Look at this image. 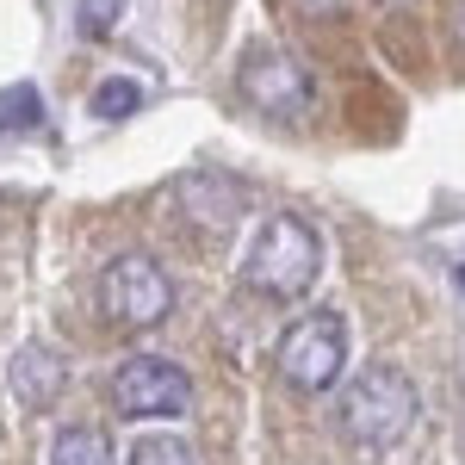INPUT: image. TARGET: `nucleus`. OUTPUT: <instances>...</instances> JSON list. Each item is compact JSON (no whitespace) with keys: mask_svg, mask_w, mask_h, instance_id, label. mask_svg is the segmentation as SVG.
<instances>
[{"mask_svg":"<svg viewBox=\"0 0 465 465\" xmlns=\"http://www.w3.org/2000/svg\"><path fill=\"white\" fill-rule=\"evenodd\" d=\"M416 416H422V397L410 385V372L403 366H385V360L366 366L354 385L341 391V403H335V429L360 453H391V447H403L410 429H416Z\"/></svg>","mask_w":465,"mask_h":465,"instance_id":"nucleus-1","label":"nucleus"},{"mask_svg":"<svg viewBox=\"0 0 465 465\" xmlns=\"http://www.w3.org/2000/svg\"><path fill=\"white\" fill-rule=\"evenodd\" d=\"M322 273V236L311 217L298 212H273L249 242V261H242V280L249 292L273 298V304H298L304 292L317 286Z\"/></svg>","mask_w":465,"mask_h":465,"instance_id":"nucleus-2","label":"nucleus"},{"mask_svg":"<svg viewBox=\"0 0 465 465\" xmlns=\"http://www.w3.org/2000/svg\"><path fill=\"white\" fill-rule=\"evenodd\" d=\"M174 311V286L162 273V261L149 254H118L106 273H100V317L124 335H143V329H162Z\"/></svg>","mask_w":465,"mask_h":465,"instance_id":"nucleus-3","label":"nucleus"},{"mask_svg":"<svg viewBox=\"0 0 465 465\" xmlns=\"http://www.w3.org/2000/svg\"><path fill=\"white\" fill-rule=\"evenodd\" d=\"M341 366H348V317L341 311H311L280 335V372L292 391H329L341 379Z\"/></svg>","mask_w":465,"mask_h":465,"instance_id":"nucleus-4","label":"nucleus"},{"mask_svg":"<svg viewBox=\"0 0 465 465\" xmlns=\"http://www.w3.org/2000/svg\"><path fill=\"white\" fill-rule=\"evenodd\" d=\"M112 410L131 416V422H174L193 410V379L180 372L174 360L137 354L112 372Z\"/></svg>","mask_w":465,"mask_h":465,"instance_id":"nucleus-5","label":"nucleus"},{"mask_svg":"<svg viewBox=\"0 0 465 465\" xmlns=\"http://www.w3.org/2000/svg\"><path fill=\"white\" fill-rule=\"evenodd\" d=\"M236 87L267 118H304L311 112V74L298 69L292 56H280V50H254L242 63V74H236Z\"/></svg>","mask_w":465,"mask_h":465,"instance_id":"nucleus-6","label":"nucleus"},{"mask_svg":"<svg viewBox=\"0 0 465 465\" xmlns=\"http://www.w3.org/2000/svg\"><path fill=\"white\" fill-rule=\"evenodd\" d=\"M242 186L230 174H186L180 180V212L193 217V223H212V230H230L236 217H242Z\"/></svg>","mask_w":465,"mask_h":465,"instance_id":"nucleus-7","label":"nucleus"},{"mask_svg":"<svg viewBox=\"0 0 465 465\" xmlns=\"http://www.w3.org/2000/svg\"><path fill=\"white\" fill-rule=\"evenodd\" d=\"M63 385H69V366L50 354V348H25V354L13 360V397L25 410H50L63 397Z\"/></svg>","mask_w":465,"mask_h":465,"instance_id":"nucleus-8","label":"nucleus"},{"mask_svg":"<svg viewBox=\"0 0 465 465\" xmlns=\"http://www.w3.org/2000/svg\"><path fill=\"white\" fill-rule=\"evenodd\" d=\"M50 465H112V447L100 429H63L50 447Z\"/></svg>","mask_w":465,"mask_h":465,"instance_id":"nucleus-9","label":"nucleus"},{"mask_svg":"<svg viewBox=\"0 0 465 465\" xmlns=\"http://www.w3.org/2000/svg\"><path fill=\"white\" fill-rule=\"evenodd\" d=\"M131 465H193V447L174 440V434H143L131 447Z\"/></svg>","mask_w":465,"mask_h":465,"instance_id":"nucleus-10","label":"nucleus"},{"mask_svg":"<svg viewBox=\"0 0 465 465\" xmlns=\"http://www.w3.org/2000/svg\"><path fill=\"white\" fill-rule=\"evenodd\" d=\"M137 100H143V87H137V81H106V87L94 94V112H100V118H124Z\"/></svg>","mask_w":465,"mask_h":465,"instance_id":"nucleus-11","label":"nucleus"},{"mask_svg":"<svg viewBox=\"0 0 465 465\" xmlns=\"http://www.w3.org/2000/svg\"><path fill=\"white\" fill-rule=\"evenodd\" d=\"M112 19H118V0H81V32L87 37H106Z\"/></svg>","mask_w":465,"mask_h":465,"instance_id":"nucleus-12","label":"nucleus"},{"mask_svg":"<svg viewBox=\"0 0 465 465\" xmlns=\"http://www.w3.org/2000/svg\"><path fill=\"white\" fill-rule=\"evenodd\" d=\"M460 286H465V273H460Z\"/></svg>","mask_w":465,"mask_h":465,"instance_id":"nucleus-13","label":"nucleus"}]
</instances>
